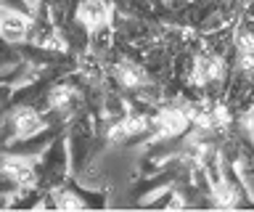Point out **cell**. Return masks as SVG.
I'll use <instances>...</instances> for the list:
<instances>
[{"label":"cell","instance_id":"obj_2","mask_svg":"<svg viewBox=\"0 0 254 212\" xmlns=\"http://www.w3.org/2000/svg\"><path fill=\"white\" fill-rule=\"evenodd\" d=\"M35 21L24 11H3L0 13V40L8 45H21L32 37Z\"/></svg>","mask_w":254,"mask_h":212},{"label":"cell","instance_id":"obj_3","mask_svg":"<svg viewBox=\"0 0 254 212\" xmlns=\"http://www.w3.org/2000/svg\"><path fill=\"white\" fill-rule=\"evenodd\" d=\"M74 19L85 32H95L101 27H109L111 5L109 0H79L74 8Z\"/></svg>","mask_w":254,"mask_h":212},{"label":"cell","instance_id":"obj_12","mask_svg":"<svg viewBox=\"0 0 254 212\" xmlns=\"http://www.w3.org/2000/svg\"><path fill=\"white\" fill-rule=\"evenodd\" d=\"M252 138H254V136H252Z\"/></svg>","mask_w":254,"mask_h":212},{"label":"cell","instance_id":"obj_7","mask_svg":"<svg viewBox=\"0 0 254 212\" xmlns=\"http://www.w3.org/2000/svg\"><path fill=\"white\" fill-rule=\"evenodd\" d=\"M77 98H79V93H77L74 85L71 82H59V85H53V88L48 90V109L66 114L77 106Z\"/></svg>","mask_w":254,"mask_h":212},{"label":"cell","instance_id":"obj_9","mask_svg":"<svg viewBox=\"0 0 254 212\" xmlns=\"http://www.w3.org/2000/svg\"><path fill=\"white\" fill-rule=\"evenodd\" d=\"M56 194V207H82V199L74 194V191H69V188H59V191H53Z\"/></svg>","mask_w":254,"mask_h":212},{"label":"cell","instance_id":"obj_6","mask_svg":"<svg viewBox=\"0 0 254 212\" xmlns=\"http://www.w3.org/2000/svg\"><path fill=\"white\" fill-rule=\"evenodd\" d=\"M114 80L122 85L125 90H143V88H148L146 69H143L140 64H135V61H127V59H122L114 67Z\"/></svg>","mask_w":254,"mask_h":212},{"label":"cell","instance_id":"obj_5","mask_svg":"<svg viewBox=\"0 0 254 212\" xmlns=\"http://www.w3.org/2000/svg\"><path fill=\"white\" fill-rule=\"evenodd\" d=\"M190 122V114L188 109H180V106H164L162 112L156 114V120L151 122L156 138H175V136H183Z\"/></svg>","mask_w":254,"mask_h":212},{"label":"cell","instance_id":"obj_11","mask_svg":"<svg viewBox=\"0 0 254 212\" xmlns=\"http://www.w3.org/2000/svg\"><path fill=\"white\" fill-rule=\"evenodd\" d=\"M244 128L249 130V136H254V106L244 114Z\"/></svg>","mask_w":254,"mask_h":212},{"label":"cell","instance_id":"obj_4","mask_svg":"<svg viewBox=\"0 0 254 212\" xmlns=\"http://www.w3.org/2000/svg\"><path fill=\"white\" fill-rule=\"evenodd\" d=\"M8 128H11V136L16 141H24V138H32V136L45 130V117L35 106H16L11 112Z\"/></svg>","mask_w":254,"mask_h":212},{"label":"cell","instance_id":"obj_10","mask_svg":"<svg viewBox=\"0 0 254 212\" xmlns=\"http://www.w3.org/2000/svg\"><path fill=\"white\" fill-rule=\"evenodd\" d=\"M214 199H217V204H233L236 202L228 183H217V188H214Z\"/></svg>","mask_w":254,"mask_h":212},{"label":"cell","instance_id":"obj_1","mask_svg":"<svg viewBox=\"0 0 254 212\" xmlns=\"http://www.w3.org/2000/svg\"><path fill=\"white\" fill-rule=\"evenodd\" d=\"M0 175L19 188V191H27V188L37 186V167L32 162V156L21 154V151H11L5 156H0Z\"/></svg>","mask_w":254,"mask_h":212},{"label":"cell","instance_id":"obj_8","mask_svg":"<svg viewBox=\"0 0 254 212\" xmlns=\"http://www.w3.org/2000/svg\"><path fill=\"white\" fill-rule=\"evenodd\" d=\"M222 72V67H220V59H214V56H201L196 61V72H193V80L196 82H212V80H217Z\"/></svg>","mask_w":254,"mask_h":212}]
</instances>
